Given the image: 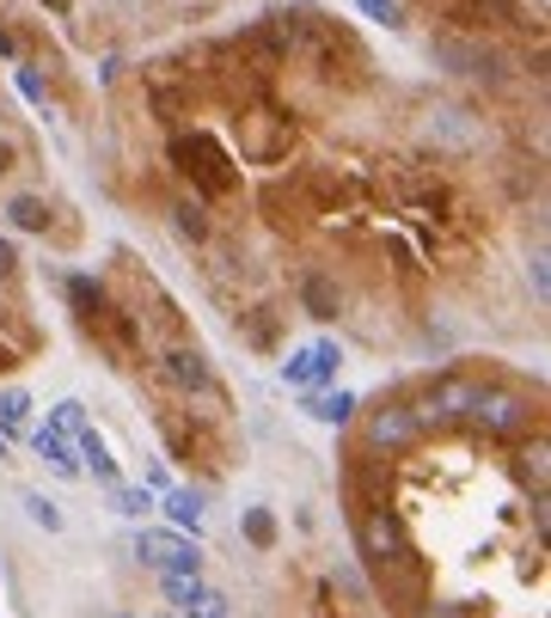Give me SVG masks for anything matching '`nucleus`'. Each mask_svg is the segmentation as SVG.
Masks as SVG:
<instances>
[{"label": "nucleus", "instance_id": "33", "mask_svg": "<svg viewBox=\"0 0 551 618\" xmlns=\"http://www.w3.org/2000/svg\"><path fill=\"white\" fill-rule=\"evenodd\" d=\"M13 276H19V245L0 233V282H13Z\"/></svg>", "mask_w": 551, "mask_h": 618}, {"label": "nucleus", "instance_id": "4", "mask_svg": "<svg viewBox=\"0 0 551 618\" xmlns=\"http://www.w3.org/2000/svg\"><path fill=\"white\" fill-rule=\"evenodd\" d=\"M423 434H429V422L410 398H386V405L367 410V453H405Z\"/></svg>", "mask_w": 551, "mask_h": 618}, {"label": "nucleus", "instance_id": "1", "mask_svg": "<svg viewBox=\"0 0 551 618\" xmlns=\"http://www.w3.org/2000/svg\"><path fill=\"white\" fill-rule=\"evenodd\" d=\"M367 576H374V588H381V600H386V612H393V618H410L423 600H429V564L417 557V545L381 557Z\"/></svg>", "mask_w": 551, "mask_h": 618}, {"label": "nucleus", "instance_id": "38", "mask_svg": "<svg viewBox=\"0 0 551 618\" xmlns=\"http://www.w3.org/2000/svg\"><path fill=\"white\" fill-rule=\"evenodd\" d=\"M111 618H142V612H111Z\"/></svg>", "mask_w": 551, "mask_h": 618}, {"label": "nucleus", "instance_id": "18", "mask_svg": "<svg viewBox=\"0 0 551 618\" xmlns=\"http://www.w3.org/2000/svg\"><path fill=\"white\" fill-rule=\"evenodd\" d=\"M239 533H246L251 552H276V540H282V526H276L270 509H246L239 514Z\"/></svg>", "mask_w": 551, "mask_h": 618}, {"label": "nucleus", "instance_id": "16", "mask_svg": "<svg viewBox=\"0 0 551 618\" xmlns=\"http://www.w3.org/2000/svg\"><path fill=\"white\" fill-rule=\"evenodd\" d=\"M159 514L171 521V533H190V540H197L202 533V490H166Z\"/></svg>", "mask_w": 551, "mask_h": 618}, {"label": "nucleus", "instance_id": "12", "mask_svg": "<svg viewBox=\"0 0 551 618\" xmlns=\"http://www.w3.org/2000/svg\"><path fill=\"white\" fill-rule=\"evenodd\" d=\"M429 50H435V62H441L447 74H490V50H485V43H466V38H454V31H441Z\"/></svg>", "mask_w": 551, "mask_h": 618}, {"label": "nucleus", "instance_id": "22", "mask_svg": "<svg viewBox=\"0 0 551 618\" xmlns=\"http://www.w3.org/2000/svg\"><path fill=\"white\" fill-rule=\"evenodd\" d=\"M111 502H117L123 521H147L154 514V490L147 484H111Z\"/></svg>", "mask_w": 551, "mask_h": 618}, {"label": "nucleus", "instance_id": "8", "mask_svg": "<svg viewBox=\"0 0 551 618\" xmlns=\"http://www.w3.org/2000/svg\"><path fill=\"white\" fill-rule=\"evenodd\" d=\"M289 142H294V123L276 117V111H246L239 117V154L251 166H276V159L289 154Z\"/></svg>", "mask_w": 551, "mask_h": 618}, {"label": "nucleus", "instance_id": "14", "mask_svg": "<svg viewBox=\"0 0 551 618\" xmlns=\"http://www.w3.org/2000/svg\"><path fill=\"white\" fill-rule=\"evenodd\" d=\"M74 460H80V472H92L105 490L123 484V465L111 460V448H105V434H98V429H80L74 434Z\"/></svg>", "mask_w": 551, "mask_h": 618}, {"label": "nucleus", "instance_id": "23", "mask_svg": "<svg viewBox=\"0 0 551 618\" xmlns=\"http://www.w3.org/2000/svg\"><path fill=\"white\" fill-rule=\"evenodd\" d=\"M306 410H313L319 422H331V429H343V422L355 417V392H343V386H337V392H325V398H306Z\"/></svg>", "mask_w": 551, "mask_h": 618}, {"label": "nucleus", "instance_id": "10", "mask_svg": "<svg viewBox=\"0 0 551 618\" xmlns=\"http://www.w3.org/2000/svg\"><path fill=\"white\" fill-rule=\"evenodd\" d=\"M478 392H485V380H472V374H441L417 410H423V422H447V417H466L478 405Z\"/></svg>", "mask_w": 551, "mask_h": 618}, {"label": "nucleus", "instance_id": "6", "mask_svg": "<svg viewBox=\"0 0 551 618\" xmlns=\"http://www.w3.org/2000/svg\"><path fill=\"white\" fill-rule=\"evenodd\" d=\"M135 557L142 564H154L159 576H202V552L197 540H184V533H171V526H142V540H135Z\"/></svg>", "mask_w": 551, "mask_h": 618}, {"label": "nucleus", "instance_id": "34", "mask_svg": "<svg viewBox=\"0 0 551 618\" xmlns=\"http://www.w3.org/2000/svg\"><path fill=\"white\" fill-rule=\"evenodd\" d=\"M7 171H19V147L0 135V178H7Z\"/></svg>", "mask_w": 551, "mask_h": 618}, {"label": "nucleus", "instance_id": "30", "mask_svg": "<svg viewBox=\"0 0 551 618\" xmlns=\"http://www.w3.org/2000/svg\"><path fill=\"white\" fill-rule=\"evenodd\" d=\"M410 618H478V606L472 600H423Z\"/></svg>", "mask_w": 551, "mask_h": 618}, {"label": "nucleus", "instance_id": "29", "mask_svg": "<svg viewBox=\"0 0 551 618\" xmlns=\"http://www.w3.org/2000/svg\"><path fill=\"white\" fill-rule=\"evenodd\" d=\"M521 478H527V484L539 490V496H545V434H539L533 448L521 453Z\"/></svg>", "mask_w": 551, "mask_h": 618}, {"label": "nucleus", "instance_id": "31", "mask_svg": "<svg viewBox=\"0 0 551 618\" xmlns=\"http://www.w3.org/2000/svg\"><path fill=\"white\" fill-rule=\"evenodd\" d=\"M197 582H202V576H171V569H166V576H159V594H166L171 606H184L190 594H197Z\"/></svg>", "mask_w": 551, "mask_h": 618}, {"label": "nucleus", "instance_id": "2", "mask_svg": "<svg viewBox=\"0 0 551 618\" xmlns=\"http://www.w3.org/2000/svg\"><path fill=\"white\" fill-rule=\"evenodd\" d=\"M171 159H178V171L190 178V185L202 190V197H227V190L239 185V171H233V159H227V147L215 142V135H178L171 142Z\"/></svg>", "mask_w": 551, "mask_h": 618}, {"label": "nucleus", "instance_id": "21", "mask_svg": "<svg viewBox=\"0 0 551 618\" xmlns=\"http://www.w3.org/2000/svg\"><path fill=\"white\" fill-rule=\"evenodd\" d=\"M19 502H25V521H31V526H43V533H62V526H67L62 502H50L43 490H25Z\"/></svg>", "mask_w": 551, "mask_h": 618}, {"label": "nucleus", "instance_id": "37", "mask_svg": "<svg viewBox=\"0 0 551 618\" xmlns=\"http://www.w3.org/2000/svg\"><path fill=\"white\" fill-rule=\"evenodd\" d=\"M7 453H13V448H7V434H0V460H7Z\"/></svg>", "mask_w": 551, "mask_h": 618}, {"label": "nucleus", "instance_id": "9", "mask_svg": "<svg viewBox=\"0 0 551 618\" xmlns=\"http://www.w3.org/2000/svg\"><path fill=\"white\" fill-rule=\"evenodd\" d=\"M343 502L355 509H393V490H386V460H374V453H355L350 465H343Z\"/></svg>", "mask_w": 551, "mask_h": 618}, {"label": "nucleus", "instance_id": "26", "mask_svg": "<svg viewBox=\"0 0 551 618\" xmlns=\"http://www.w3.org/2000/svg\"><path fill=\"white\" fill-rule=\"evenodd\" d=\"M31 422V392L25 386H7L0 392V429H25Z\"/></svg>", "mask_w": 551, "mask_h": 618}, {"label": "nucleus", "instance_id": "35", "mask_svg": "<svg viewBox=\"0 0 551 618\" xmlns=\"http://www.w3.org/2000/svg\"><path fill=\"white\" fill-rule=\"evenodd\" d=\"M43 7H50V13H74V0H43Z\"/></svg>", "mask_w": 551, "mask_h": 618}, {"label": "nucleus", "instance_id": "5", "mask_svg": "<svg viewBox=\"0 0 551 618\" xmlns=\"http://www.w3.org/2000/svg\"><path fill=\"white\" fill-rule=\"evenodd\" d=\"M154 374L171 386V392H184V398H215L221 386H215V362L202 356L197 343H171L166 356L154 362Z\"/></svg>", "mask_w": 551, "mask_h": 618}, {"label": "nucleus", "instance_id": "28", "mask_svg": "<svg viewBox=\"0 0 551 618\" xmlns=\"http://www.w3.org/2000/svg\"><path fill=\"white\" fill-rule=\"evenodd\" d=\"M355 7H362V13L374 19V25H386V31H405V7H398V0H355Z\"/></svg>", "mask_w": 551, "mask_h": 618}, {"label": "nucleus", "instance_id": "7", "mask_svg": "<svg viewBox=\"0 0 551 618\" xmlns=\"http://www.w3.org/2000/svg\"><path fill=\"white\" fill-rule=\"evenodd\" d=\"M350 533H355V552H362V564L374 569L381 557H393V552H405V521H398L393 509H355L350 514Z\"/></svg>", "mask_w": 551, "mask_h": 618}, {"label": "nucleus", "instance_id": "15", "mask_svg": "<svg viewBox=\"0 0 551 618\" xmlns=\"http://www.w3.org/2000/svg\"><path fill=\"white\" fill-rule=\"evenodd\" d=\"M31 453H38L43 465H50L55 478H80V460H74V441L55 429H31Z\"/></svg>", "mask_w": 551, "mask_h": 618}, {"label": "nucleus", "instance_id": "19", "mask_svg": "<svg viewBox=\"0 0 551 618\" xmlns=\"http://www.w3.org/2000/svg\"><path fill=\"white\" fill-rule=\"evenodd\" d=\"M429 142H441V147H472V142H478V129L466 123V111H435Z\"/></svg>", "mask_w": 551, "mask_h": 618}, {"label": "nucleus", "instance_id": "13", "mask_svg": "<svg viewBox=\"0 0 551 618\" xmlns=\"http://www.w3.org/2000/svg\"><path fill=\"white\" fill-rule=\"evenodd\" d=\"M294 294H301V313H306V318H337V313H343V289L325 276V270H301Z\"/></svg>", "mask_w": 551, "mask_h": 618}, {"label": "nucleus", "instance_id": "39", "mask_svg": "<svg viewBox=\"0 0 551 618\" xmlns=\"http://www.w3.org/2000/svg\"><path fill=\"white\" fill-rule=\"evenodd\" d=\"M0 123H7V105H0Z\"/></svg>", "mask_w": 551, "mask_h": 618}, {"label": "nucleus", "instance_id": "32", "mask_svg": "<svg viewBox=\"0 0 551 618\" xmlns=\"http://www.w3.org/2000/svg\"><path fill=\"white\" fill-rule=\"evenodd\" d=\"M527 282H533V294H539V301L551 294V276H545V245L533 251V263H527Z\"/></svg>", "mask_w": 551, "mask_h": 618}, {"label": "nucleus", "instance_id": "25", "mask_svg": "<svg viewBox=\"0 0 551 618\" xmlns=\"http://www.w3.org/2000/svg\"><path fill=\"white\" fill-rule=\"evenodd\" d=\"M171 227H178V239L202 245V239H209V209H202V202H178V209H171Z\"/></svg>", "mask_w": 551, "mask_h": 618}, {"label": "nucleus", "instance_id": "27", "mask_svg": "<svg viewBox=\"0 0 551 618\" xmlns=\"http://www.w3.org/2000/svg\"><path fill=\"white\" fill-rule=\"evenodd\" d=\"M50 429H55V434H67V441H74L80 429H92V422H86V405H80V398H62V405L50 410Z\"/></svg>", "mask_w": 551, "mask_h": 618}, {"label": "nucleus", "instance_id": "3", "mask_svg": "<svg viewBox=\"0 0 551 618\" xmlns=\"http://www.w3.org/2000/svg\"><path fill=\"white\" fill-rule=\"evenodd\" d=\"M466 417L478 422V434H497V441H521L539 429V405L527 392H509V386H485Z\"/></svg>", "mask_w": 551, "mask_h": 618}, {"label": "nucleus", "instance_id": "24", "mask_svg": "<svg viewBox=\"0 0 551 618\" xmlns=\"http://www.w3.org/2000/svg\"><path fill=\"white\" fill-rule=\"evenodd\" d=\"M67 301H74L80 325H92V318H98V306H105V289H98L92 276H67Z\"/></svg>", "mask_w": 551, "mask_h": 618}, {"label": "nucleus", "instance_id": "20", "mask_svg": "<svg viewBox=\"0 0 551 618\" xmlns=\"http://www.w3.org/2000/svg\"><path fill=\"white\" fill-rule=\"evenodd\" d=\"M7 221H13V233H43V227H50V202L43 197H13L7 202Z\"/></svg>", "mask_w": 551, "mask_h": 618}, {"label": "nucleus", "instance_id": "17", "mask_svg": "<svg viewBox=\"0 0 551 618\" xmlns=\"http://www.w3.org/2000/svg\"><path fill=\"white\" fill-rule=\"evenodd\" d=\"M178 618H233V600H227V588H209V582H197V594L178 606Z\"/></svg>", "mask_w": 551, "mask_h": 618}, {"label": "nucleus", "instance_id": "11", "mask_svg": "<svg viewBox=\"0 0 551 618\" xmlns=\"http://www.w3.org/2000/svg\"><path fill=\"white\" fill-rule=\"evenodd\" d=\"M337 368H343V349L331 337H319V343H306L301 356L282 362V380L289 386H325V380H337Z\"/></svg>", "mask_w": 551, "mask_h": 618}, {"label": "nucleus", "instance_id": "36", "mask_svg": "<svg viewBox=\"0 0 551 618\" xmlns=\"http://www.w3.org/2000/svg\"><path fill=\"white\" fill-rule=\"evenodd\" d=\"M19 43H13V31H0V55H13Z\"/></svg>", "mask_w": 551, "mask_h": 618}]
</instances>
